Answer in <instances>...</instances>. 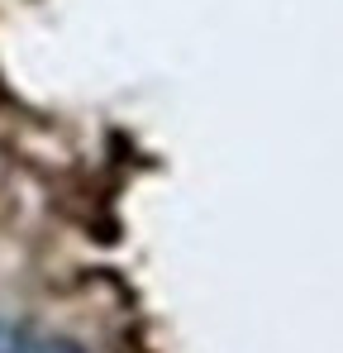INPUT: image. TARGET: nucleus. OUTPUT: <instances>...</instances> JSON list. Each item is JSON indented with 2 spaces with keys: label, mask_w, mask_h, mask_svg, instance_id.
<instances>
[{
  "label": "nucleus",
  "mask_w": 343,
  "mask_h": 353,
  "mask_svg": "<svg viewBox=\"0 0 343 353\" xmlns=\"http://www.w3.org/2000/svg\"><path fill=\"white\" fill-rule=\"evenodd\" d=\"M29 353H86L76 339H43L39 349H29Z\"/></svg>",
  "instance_id": "obj_1"
}]
</instances>
